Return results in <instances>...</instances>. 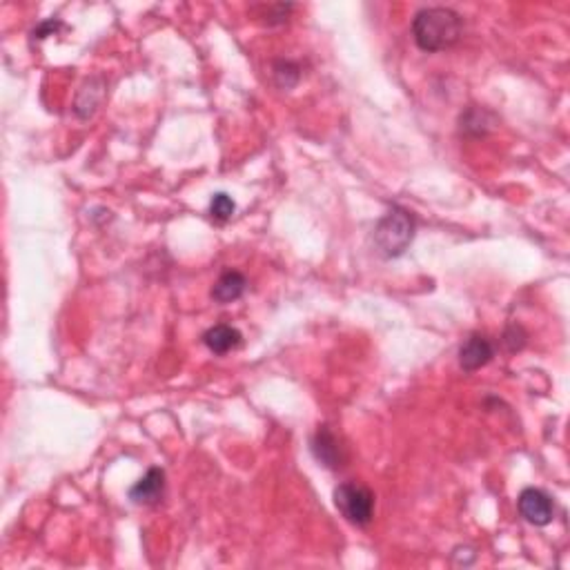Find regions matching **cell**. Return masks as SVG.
Here are the masks:
<instances>
[{"mask_svg":"<svg viewBox=\"0 0 570 570\" xmlns=\"http://www.w3.org/2000/svg\"><path fill=\"white\" fill-rule=\"evenodd\" d=\"M246 288V277H243L241 272H237V270H227V272H223L221 277H218V281L214 283L212 299L217 303H232L243 297Z\"/></svg>","mask_w":570,"mask_h":570,"instance_id":"cell-8","label":"cell"},{"mask_svg":"<svg viewBox=\"0 0 570 570\" xmlns=\"http://www.w3.org/2000/svg\"><path fill=\"white\" fill-rule=\"evenodd\" d=\"M492 357H495V346L490 338L486 334H470V338L460 350V366L461 370L475 372L490 363Z\"/></svg>","mask_w":570,"mask_h":570,"instance_id":"cell-5","label":"cell"},{"mask_svg":"<svg viewBox=\"0 0 570 570\" xmlns=\"http://www.w3.org/2000/svg\"><path fill=\"white\" fill-rule=\"evenodd\" d=\"M526 338H528V334L524 332L521 325H510L504 334V344L510 353H517V350H521L526 346Z\"/></svg>","mask_w":570,"mask_h":570,"instance_id":"cell-12","label":"cell"},{"mask_svg":"<svg viewBox=\"0 0 570 570\" xmlns=\"http://www.w3.org/2000/svg\"><path fill=\"white\" fill-rule=\"evenodd\" d=\"M520 513L526 521L535 526H548L555 517L552 499L539 488H526L520 495Z\"/></svg>","mask_w":570,"mask_h":570,"instance_id":"cell-4","label":"cell"},{"mask_svg":"<svg viewBox=\"0 0 570 570\" xmlns=\"http://www.w3.org/2000/svg\"><path fill=\"white\" fill-rule=\"evenodd\" d=\"M486 117H490L486 110H477V107H475V110H468L464 117H461V130L468 132V134L473 132V134L477 136L486 134L488 127H492V123H488Z\"/></svg>","mask_w":570,"mask_h":570,"instance_id":"cell-10","label":"cell"},{"mask_svg":"<svg viewBox=\"0 0 570 570\" xmlns=\"http://www.w3.org/2000/svg\"><path fill=\"white\" fill-rule=\"evenodd\" d=\"M334 505L354 526H368L375 517V495L359 482L341 483L334 490Z\"/></svg>","mask_w":570,"mask_h":570,"instance_id":"cell-3","label":"cell"},{"mask_svg":"<svg viewBox=\"0 0 570 570\" xmlns=\"http://www.w3.org/2000/svg\"><path fill=\"white\" fill-rule=\"evenodd\" d=\"M234 212H237V203H234L225 192H218V194L212 196V203H209V214H212V218H217V221L221 223L230 221V218L234 217Z\"/></svg>","mask_w":570,"mask_h":570,"instance_id":"cell-11","label":"cell"},{"mask_svg":"<svg viewBox=\"0 0 570 570\" xmlns=\"http://www.w3.org/2000/svg\"><path fill=\"white\" fill-rule=\"evenodd\" d=\"M58 27H63V23H61V20H47V23H42V25H41V27H38V29H36V32H34V36H38V38H45V36H47V34H49V32H51V29H54V32H56V29H58Z\"/></svg>","mask_w":570,"mask_h":570,"instance_id":"cell-13","label":"cell"},{"mask_svg":"<svg viewBox=\"0 0 570 570\" xmlns=\"http://www.w3.org/2000/svg\"><path fill=\"white\" fill-rule=\"evenodd\" d=\"M312 452H315V457L321 464L332 470L341 468L346 461L344 445L338 444L337 435H334L328 426H321L319 430H316L315 439H312Z\"/></svg>","mask_w":570,"mask_h":570,"instance_id":"cell-6","label":"cell"},{"mask_svg":"<svg viewBox=\"0 0 570 570\" xmlns=\"http://www.w3.org/2000/svg\"><path fill=\"white\" fill-rule=\"evenodd\" d=\"M241 332L232 325H214L208 332L203 334V344L208 346V350H212L214 354H227L230 350L241 346Z\"/></svg>","mask_w":570,"mask_h":570,"instance_id":"cell-9","label":"cell"},{"mask_svg":"<svg viewBox=\"0 0 570 570\" xmlns=\"http://www.w3.org/2000/svg\"><path fill=\"white\" fill-rule=\"evenodd\" d=\"M414 239L413 214L401 208H392L375 227V246L381 256H401Z\"/></svg>","mask_w":570,"mask_h":570,"instance_id":"cell-2","label":"cell"},{"mask_svg":"<svg viewBox=\"0 0 570 570\" xmlns=\"http://www.w3.org/2000/svg\"><path fill=\"white\" fill-rule=\"evenodd\" d=\"M464 20L450 7H426L413 20V38L419 49L435 54L454 47L461 38Z\"/></svg>","mask_w":570,"mask_h":570,"instance_id":"cell-1","label":"cell"},{"mask_svg":"<svg viewBox=\"0 0 570 570\" xmlns=\"http://www.w3.org/2000/svg\"><path fill=\"white\" fill-rule=\"evenodd\" d=\"M163 495H165V473L161 468H149L148 475L139 479L130 490V499L143 505L158 504Z\"/></svg>","mask_w":570,"mask_h":570,"instance_id":"cell-7","label":"cell"}]
</instances>
